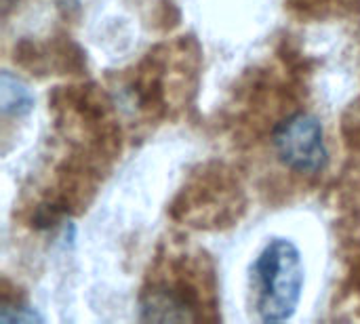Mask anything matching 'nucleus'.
I'll use <instances>...</instances> for the list:
<instances>
[{"label":"nucleus","mask_w":360,"mask_h":324,"mask_svg":"<svg viewBox=\"0 0 360 324\" xmlns=\"http://www.w3.org/2000/svg\"><path fill=\"white\" fill-rule=\"evenodd\" d=\"M34 95L25 82L11 72L2 74V112L4 116H23L32 110Z\"/></svg>","instance_id":"3"},{"label":"nucleus","mask_w":360,"mask_h":324,"mask_svg":"<svg viewBox=\"0 0 360 324\" xmlns=\"http://www.w3.org/2000/svg\"><path fill=\"white\" fill-rule=\"evenodd\" d=\"M306 268L300 249L287 238H272L255 257L249 274L251 308L266 324L291 320L304 293Z\"/></svg>","instance_id":"1"},{"label":"nucleus","mask_w":360,"mask_h":324,"mask_svg":"<svg viewBox=\"0 0 360 324\" xmlns=\"http://www.w3.org/2000/svg\"><path fill=\"white\" fill-rule=\"evenodd\" d=\"M272 148L283 167L300 175H316L329 162L325 129L308 112H295L281 120L272 133Z\"/></svg>","instance_id":"2"}]
</instances>
